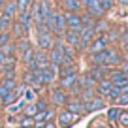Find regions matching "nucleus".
Segmentation results:
<instances>
[{
    "instance_id": "11",
    "label": "nucleus",
    "mask_w": 128,
    "mask_h": 128,
    "mask_svg": "<svg viewBox=\"0 0 128 128\" xmlns=\"http://www.w3.org/2000/svg\"><path fill=\"white\" fill-rule=\"evenodd\" d=\"M104 100L102 98H90V100L85 104V108H87V111H98V109H102L104 108Z\"/></svg>"
},
{
    "instance_id": "9",
    "label": "nucleus",
    "mask_w": 128,
    "mask_h": 128,
    "mask_svg": "<svg viewBox=\"0 0 128 128\" xmlns=\"http://www.w3.org/2000/svg\"><path fill=\"white\" fill-rule=\"evenodd\" d=\"M64 40H66L68 45H79V32L74 30V28L64 30Z\"/></svg>"
},
{
    "instance_id": "23",
    "label": "nucleus",
    "mask_w": 128,
    "mask_h": 128,
    "mask_svg": "<svg viewBox=\"0 0 128 128\" xmlns=\"http://www.w3.org/2000/svg\"><path fill=\"white\" fill-rule=\"evenodd\" d=\"M26 49H28V42L23 40V38H19V42L15 44V51H21V53H23V51H26Z\"/></svg>"
},
{
    "instance_id": "10",
    "label": "nucleus",
    "mask_w": 128,
    "mask_h": 128,
    "mask_svg": "<svg viewBox=\"0 0 128 128\" xmlns=\"http://www.w3.org/2000/svg\"><path fill=\"white\" fill-rule=\"evenodd\" d=\"M68 111H74V113H87L85 102H83V100H70V102H68Z\"/></svg>"
},
{
    "instance_id": "39",
    "label": "nucleus",
    "mask_w": 128,
    "mask_h": 128,
    "mask_svg": "<svg viewBox=\"0 0 128 128\" xmlns=\"http://www.w3.org/2000/svg\"><path fill=\"white\" fill-rule=\"evenodd\" d=\"M124 58H128V49H126V53H124Z\"/></svg>"
},
{
    "instance_id": "31",
    "label": "nucleus",
    "mask_w": 128,
    "mask_h": 128,
    "mask_svg": "<svg viewBox=\"0 0 128 128\" xmlns=\"http://www.w3.org/2000/svg\"><path fill=\"white\" fill-rule=\"evenodd\" d=\"M117 119L120 120V124L128 126V111H122V113H119V117H117Z\"/></svg>"
},
{
    "instance_id": "38",
    "label": "nucleus",
    "mask_w": 128,
    "mask_h": 128,
    "mask_svg": "<svg viewBox=\"0 0 128 128\" xmlns=\"http://www.w3.org/2000/svg\"><path fill=\"white\" fill-rule=\"evenodd\" d=\"M6 4V0H0V10H2V6Z\"/></svg>"
},
{
    "instance_id": "22",
    "label": "nucleus",
    "mask_w": 128,
    "mask_h": 128,
    "mask_svg": "<svg viewBox=\"0 0 128 128\" xmlns=\"http://www.w3.org/2000/svg\"><path fill=\"white\" fill-rule=\"evenodd\" d=\"M0 51L4 53V55H12V53L15 51V45H13V44H8V42H6L4 45H0Z\"/></svg>"
},
{
    "instance_id": "18",
    "label": "nucleus",
    "mask_w": 128,
    "mask_h": 128,
    "mask_svg": "<svg viewBox=\"0 0 128 128\" xmlns=\"http://www.w3.org/2000/svg\"><path fill=\"white\" fill-rule=\"evenodd\" d=\"M17 21H19L24 28H28V26H30V13H28L26 10H23V12L19 13V19H17Z\"/></svg>"
},
{
    "instance_id": "14",
    "label": "nucleus",
    "mask_w": 128,
    "mask_h": 128,
    "mask_svg": "<svg viewBox=\"0 0 128 128\" xmlns=\"http://www.w3.org/2000/svg\"><path fill=\"white\" fill-rule=\"evenodd\" d=\"M85 10H87V12H88V15H90V17H94V19H100V17H102V13H104V10L100 8V4H98V2H96L94 6H88V8H85Z\"/></svg>"
},
{
    "instance_id": "25",
    "label": "nucleus",
    "mask_w": 128,
    "mask_h": 128,
    "mask_svg": "<svg viewBox=\"0 0 128 128\" xmlns=\"http://www.w3.org/2000/svg\"><path fill=\"white\" fill-rule=\"evenodd\" d=\"M98 4H100V8L104 10V12H108V10H111L113 0H98Z\"/></svg>"
},
{
    "instance_id": "19",
    "label": "nucleus",
    "mask_w": 128,
    "mask_h": 128,
    "mask_svg": "<svg viewBox=\"0 0 128 128\" xmlns=\"http://www.w3.org/2000/svg\"><path fill=\"white\" fill-rule=\"evenodd\" d=\"M81 6L79 0H64V8L68 10V12H77Z\"/></svg>"
},
{
    "instance_id": "4",
    "label": "nucleus",
    "mask_w": 128,
    "mask_h": 128,
    "mask_svg": "<svg viewBox=\"0 0 128 128\" xmlns=\"http://www.w3.org/2000/svg\"><path fill=\"white\" fill-rule=\"evenodd\" d=\"M92 34H94V26L92 24H83L79 30V45H88L92 42Z\"/></svg>"
},
{
    "instance_id": "27",
    "label": "nucleus",
    "mask_w": 128,
    "mask_h": 128,
    "mask_svg": "<svg viewBox=\"0 0 128 128\" xmlns=\"http://www.w3.org/2000/svg\"><path fill=\"white\" fill-rule=\"evenodd\" d=\"M32 56H34V51H32L30 47H28L26 51H23V60H24V62H30Z\"/></svg>"
},
{
    "instance_id": "36",
    "label": "nucleus",
    "mask_w": 128,
    "mask_h": 128,
    "mask_svg": "<svg viewBox=\"0 0 128 128\" xmlns=\"http://www.w3.org/2000/svg\"><path fill=\"white\" fill-rule=\"evenodd\" d=\"M44 128H55V124H53V122H47V124H44Z\"/></svg>"
},
{
    "instance_id": "8",
    "label": "nucleus",
    "mask_w": 128,
    "mask_h": 128,
    "mask_svg": "<svg viewBox=\"0 0 128 128\" xmlns=\"http://www.w3.org/2000/svg\"><path fill=\"white\" fill-rule=\"evenodd\" d=\"M106 45H108V38H106V36H100V38H96V40L90 42L88 51H90V53H98V51H102V49H106Z\"/></svg>"
},
{
    "instance_id": "30",
    "label": "nucleus",
    "mask_w": 128,
    "mask_h": 128,
    "mask_svg": "<svg viewBox=\"0 0 128 128\" xmlns=\"http://www.w3.org/2000/svg\"><path fill=\"white\" fill-rule=\"evenodd\" d=\"M32 124H34V119H32V117H28V115H26V119L21 120V126H23V128H30Z\"/></svg>"
},
{
    "instance_id": "3",
    "label": "nucleus",
    "mask_w": 128,
    "mask_h": 128,
    "mask_svg": "<svg viewBox=\"0 0 128 128\" xmlns=\"http://www.w3.org/2000/svg\"><path fill=\"white\" fill-rule=\"evenodd\" d=\"M64 21H66V26L74 28V30H77V32L83 26V21H81V17L77 15L76 12H66L64 13Z\"/></svg>"
},
{
    "instance_id": "33",
    "label": "nucleus",
    "mask_w": 128,
    "mask_h": 128,
    "mask_svg": "<svg viewBox=\"0 0 128 128\" xmlns=\"http://www.w3.org/2000/svg\"><path fill=\"white\" fill-rule=\"evenodd\" d=\"M119 113H120V109H117V108H113V109H109V120H115L117 117H119Z\"/></svg>"
},
{
    "instance_id": "12",
    "label": "nucleus",
    "mask_w": 128,
    "mask_h": 128,
    "mask_svg": "<svg viewBox=\"0 0 128 128\" xmlns=\"http://www.w3.org/2000/svg\"><path fill=\"white\" fill-rule=\"evenodd\" d=\"M76 81H77V76H76V72H66V74H62V79H60V83H62V87H72V85H76Z\"/></svg>"
},
{
    "instance_id": "32",
    "label": "nucleus",
    "mask_w": 128,
    "mask_h": 128,
    "mask_svg": "<svg viewBox=\"0 0 128 128\" xmlns=\"http://www.w3.org/2000/svg\"><path fill=\"white\" fill-rule=\"evenodd\" d=\"M115 100H117V104H128V92H124V94H119Z\"/></svg>"
},
{
    "instance_id": "7",
    "label": "nucleus",
    "mask_w": 128,
    "mask_h": 128,
    "mask_svg": "<svg viewBox=\"0 0 128 128\" xmlns=\"http://www.w3.org/2000/svg\"><path fill=\"white\" fill-rule=\"evenodd\" d=\"M49 60H51V62H55V66H58V64H68L70 58H66L58 47H55V49L51 51V55H49Z\"/></svg>"
},
{
    "instance_id": "21",
    "label": "nucleus",
    "mask_w": 128,
    "mask_h": 128,
    "mask_svg": "<svg viewBox=\"0 0 128 128\" xmlns=\"http://www.w3.org/2000/svg\"><path fill=\"white\" fill-rule=\"evenodd\" d=\"M119 62V55L115 51H109L108 49V58H106V64H117Z\"/></svg>"
},
{
    "instance_id": "26",
    "label": "nucleus",
    "mask_w": 128,
    "mask_h": 128,
    "mask_svg": "<svg viewBox=\"0 0 128 128\" xmlns=\"http://www.w3.org/2000/svg\"><path fill=\"white\" fill-rule=\"evenodd\" d=\"M36 111H38V108L34 104H28L26 108H24V113H26L28 117H34V115H36Z\"/></svg>"
},
{
    "instance_id": "15",
    "label": "nucleus",
    "mask_w": 128,
    "mask_h": 128,
    "mask_svg": "<svg viewBox=\"0 0 128 128\" xmlns=\"http://www.w3.org/2000/svg\"><path fill=\"white\" fill-rule=\"evenodd\" d=\"M100 81V83H98V92H100V94H108L109 92V88L113 87V83L109 79H104V77H102V79H98Z\"/></svg>"
},
{
    "instance_id": "37",
    "label": "nucleus",
    "mask_w": 128,
    "mask_h": 128,
    "mask_svg": "<svg viewBox=\"0 0 128 128\" xmlns=\"http://www.w3.org/2000/svg\"><path fill=\"white\" fill-rule=\"evenodd\" d=\"M120 4H122V6H128V0H120Z\"/></svg>"
},
{
    "instance_id": "24",
    "label": "nucleus",
    "mask_w": 128,
    "mask_h": 128,
    "mask_svg": "<svg viewBox=\"0 0 128 128\" xmlns=\"http://www.w3.org/2000/svg\"><path fill=\"white\" fill-rule=\"evenodd\" d=\"M15 6H17L19 12H23V10H26L30 6V0H15Z\"/></svg>"
},
{
    "instance_id": "28",
    "label": "nucleus",
    "mask_w": 128,
    "mask_h": 128,
    "mask_svg": "<svg viewBox=\"0 0 128 128\" xmlns=\"http://www.w3.org/2000/svg\"><path fill=\"white\" fill-rule=\"evenodd\" d=\"M90 83H92V77L90 76H85V77H81V79H79L81 87H90Z\"/></svg>"
},
{
    "instance_id": "29",
    "label": "nucleus",
    "mask_w": 128,
    "mask_h": 128,
    "mask_svg": "<svg viewBox=\"0 0 128 128\" xmlns=\"http://www.w3.org/2000/svg\"><path fill=\"white\" fill-rule=\"evenodd\" d=\"M10 40V32L8 30H0V45H4Z\"/></svg>"
},
{
    "instance_id": "13",
    "label": "nucleus",
    "mask_w": 128,
    "mask_h": 128,
    "mask_svg": "<svg viewBox=\"0 0 128 128\" xmlns=\"http://www.w3.org/2000/svg\"><path fill=\"white\" fill-rule=\"evenodd\" d=\"M15 13H17L15 2H8V4L2 6V15H4V17H8V19H13V17H15Z\"/></svg>"
},
{
    "instance_id": "6",
    "label": "nucleus",
    "mask_w": 128,
    "mask_h": 128,
    "mask_svg": "<svg viewBox=\"0 0 128 128\" xmlns=\"http://www.w3.org/2000/svg\"><path fill=\"white\" fill-rule=\"evenodd\" d=\"M13 88H15V81H13V77L4 79L2 83H0V100H2V98H6V96L13 90Z\"/></svg>"
},
{
    "instance_id": "5",
    "label": "nucleus",
    "mask_w": 128,
    "mask_h": 128,
    "mask_svg": "<svg viewBox=\"0 0 128 128\" xmlns=\"http://www.w3.org/2000/svg\"><path fill=\"white\" fill-rule=\"evenodd\" d=\"M109 81H111L113 85H117V87H122V85H126V83H128V74H124L122 70H117V72H113V74H111Z\"/></svg>"
},
{
    "instance_id": "20",
    "label": "nucleus",
    "mask_w": 128,
    "mask_h": 128,
    "mask_svg": "<svg viewBox=\"0 0 128 128\" xmlns=\"http://www.w3.org/2000/svg\"><path fill=\"white\" fill-rule=\"evenodd\" d=\"M92 94H94V90H92L90 87H83V90H81V100H83V102H88L90 98H94Z\"/></svg>"
},
{
    "instance_id": "35",
    "label": "nucleus",
    "mask_w": 128,
    "mask_h": 128,
    "mask_svg": "<svg viewBox=\"0 0 128 128\" xmlns=\"http://www.w3.org/2000/svg\"><path fill=\"white\" fill-rule=\"evenodd\" d=\"M122 72H124V74H128V58H124V60H122Z\"/></svg>"
},
{
    "instance_id": "16",
    "label": "nucleus",
    "mask_w": 128,
    "mask_h": 128,
    "mask_svg": "<svg viewBox=\"0 0 128 128\" xmlns=\"http://www.w3.org/2000/svg\"><path fill=\"white\" fill-rule=\"evenodd\" d=\"M53 102H55V104H64V102H66V94H64V90L62 88H56V90H53Z\"/></svg>"
},
{
    "instance_id": "34",
    "label": "nucleus",
    "mask_w": 128,
    "mask_h": 128,
    "mask_svg": "<svg viewBox=\"0 0 128 128\" xmlns=\"http://www.w3.org/2000/svg\"><path fill=\"white\" fill-rule=\"evenodd\" d=\"M102 76H104V70H100V68H96L94 72H92V79H102Z\"/></svg>"
},
{
    "instance_id": "1",
    "label": "nucleus",
    "mask_w": 128,
    "mask_h": 128,
    "mask_svg": "<svg viewBox=\"0 0 128 128\" xmlns=\"http://www.w3.org/2000/svg\"><path fill=\"white\" fill-rule=\"evenodd\" d=\"M38 45L42 49H51L53 47V36L45 24H38Z\"/></svg>"
},
{
    "instance_id": "2",
    "label": "nucleus",
    "mask_w": 128,
    "mask_h": 128,
    "mask_svg": "<svg viewBox=\"0 0 128 128\" xmlns=\"http://www.w3.org/2000/svg\"><path fill=\"white\" fill-rule=\"evenodd\" d=\"M79 120V113H74V111H60L58 113V126L60 128H68L70 124L77 122Z\"/></svg>"
},
{
    "instance_id": "17",
    "label": "nucleus",
    "mask_w": 128,
    "mask_h": 128,
    "mask_svg": "<svg viewBox=\"0 0 128 128\" xmlns=\"http://www.w3.org/2000/svg\"><path fill=\"white\" fill-rule=\"evenodd\" d=\"M24 32H26V28H24L19 21H15V23H13V36L15 38H24Z\"/></svg>"
}]
</instances>
